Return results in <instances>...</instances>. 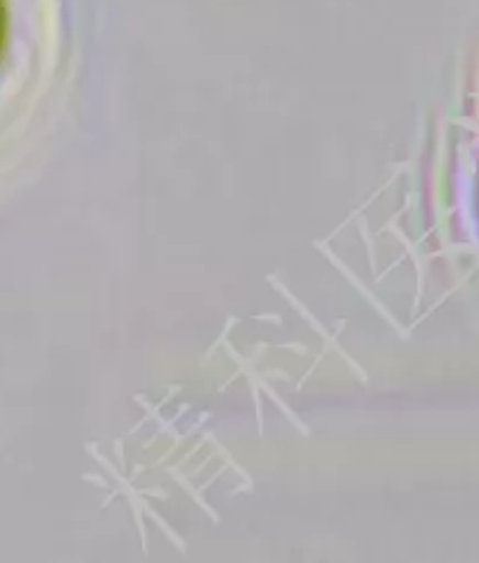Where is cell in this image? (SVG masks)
<instances>
[{
  "mask_svg": "<svg viewBox=\"0 0 479 563\" xmlns=\"http://www.w3.org/2000/svg\"><path fill=\"white\" fill-rule=\"evenodd\" d=\"M0 38H3V5H0Z\"/></svg>",
  "mask_w": 479,
  "mask_h": 563,
  "instance_id": "1",
  "label": "cell"
}]
</instances>
